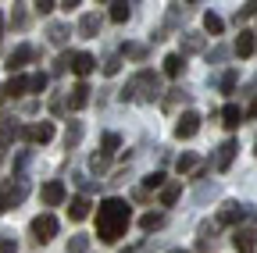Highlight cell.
I'll list each match as a JSON object with an SVG mask.
<instances>
[{
	"mask_svg": "<svg viewBox=\"0 0 257 253\" xmlns=\"http://www.w3.org/2000/svg\"><path fill=\"white\" fill-rule=\"evenodd\" d=\"M236 150H239V146H236L232 139H225V143L218 146V157H214V168H218V171H229V168H232V161H236Z\"/></svg>",
	"mask_w": 257,
	"mask_h": 253,
	"instance_id": "7",
	"label": "cell"
},
{
	"mask_svg": "<svg viewBox=\"0 0 257 253\" xmlns=\"http://www.w3.org/2000/svg\"><path fill=\"white\" fill-rule=\"evenodd\" d=\"M236 89V72H225L221 75V93H232Z\"/></svg>",
	"mask_w": 257,
	"mask_h": 253,
	"instance_id": "33",
	"label": "cell"
},
{
	"mask_svg": "<svg viewBox=\"0 0 257 253\" xmlns=\"http://www.w3.org/2000/svg\"><path fill=\"white\" fill-rule=\"evenodd\" d=\"M118 143H121V139H118L114 132H107V136H104V157H111V153L118 150Z\"/></svg>",
	"mask_w": 257,
	"mask_h": 253,
	"instance_id": "31",
	"label": "cell"
},
{
	"mask_svg": "<svg viewBox=\"0 0 257 253\" xmlns=\"http://www.w3.org/2000/svg\"><path fill=\"white\" fill-rule=\"evenodd\" d=\"M43 86H47V75H43V72L32 75V93H43Z\"/></svg>",
	"mask_w": 257,
	"mask_h": 253,
	"instance_id": "37",
	"label": "cell"
},
{
	"mask_svg": "<svg viewBox=\"0 0 257 253\" xmlns=\"http://www.w3.org/2000/svg\"><path fill=\"white\" fill-rule=\"evenodd\" d=\"M239 121H243V111H239L236 104H225V111H221V125H225V129H239Z\"/></svg>",
	"mask_w": 257,
	"mask_h": 253,
	"instance_id": "16",
	"label": "cell"
},
{
	"mask_svg": "<svg viewBox=\"0 0 257 253\" xmlns=\"http://www.w3.org/2000/svg\"><path fill=\"white\" fill-rule=\"evenodd\" d=\"M197 132H200V114H197V111H186V114L175 121V136H179V139H193Z\"/></svg>",
	"mask_w": 257,
	"mask_h": 253,
	"instance_id": "5",
	"label": "cell"
},
{
	"mask_svg": "<svg viewBox=\"0 0 257 253\" xmlns=\"http://www.w3.org/2000/svg\"><path fill=\"white\" fill-rule=\"evenodd\" d=\"M197 50H204V40L200 36H186L182 40V54H197Z\"/></svg>",
	"mask_w": 257,
	"mask_h": 253,
	"instance_id": "28",
	"label": "cell"
},
{
	"mask_svg": "<svg viewBox=\"0 0 257 253\" xmlns=\"http://www.w3.org/2000/svg\"><path fill=\"white\" fill-rule=\"evenodd\" d=\"M86 249H89V235H72L64 253H86Z\"/></svg>",
	"mask_w": 257,
	"mask_h": 253,
	"instance_id": "26",
	"label": "cell"
},
{
	"mask_svg": "<svg viewBox=\"0 0 257 253\" xmlns=\"http://www.w3.org/2000/svg\"><path fill=\"white\" fill-rule=\"evenodd\" d=\"M161 182H165V175H161V171H154V175H147V178H143V185H147V189H157Z\"/></svg>",
	"mask_w": 257,
	"mask_h": 253,
	"instance_id": "34",
	"label": "cell"
},
{
	"mask_svg": "<svg viewBox=\"0 0 257 253\" xmlns=\"http://www.w3.org/2000/svg\"><path fill=\"white\" fill-rule=\"evenodd\" d=\"M168 253H186V249H168Z\"/></svg>",
	"mask_w": 257,
	"mask_h": 253,
	"instance_id": "41",
	"label": "cell"
},
{
	"mask_svg": "<svg viewBox=\"0 0 257 253\" xmlns=\"http://www.w3.org/2000/svg\"><path fill=\"white\" fill-rule=\"evenodd\" d=\"M29 232H32V239H36V242H50V239L57 235V217H54V214H40V217H32Z\"/></svg>",
	"mask_w": 257,
	"mask_h": 253,
	"instance_id": "2",
	"label": "cell"
},
{
	"mask_svg": "<svg viewBox=\"0 0 257 253\" xmlns=\"http://www.w3.org/2000/svg\"><path fill=\"white\" fill-rule=\"evenodd\" d=\"M133 86L143 89V93H140L143 100H154V97H157V75H154V72H140V75L133 79Z\"/></svg>",
	"mask_w": 257,
	"mask_h": 253,
	"instance_id": "9",
	"label": "cell"
},
{
	"mask_svg": "<svg viewBox=\"0 0 257 253\" xmlns=\"http://www.w3.org/2000/svg\"><path fill=\"white\" fill-rule=\"evenodd\" d=\"M179 200V185H165V189H161V203H165V207H172Z\"/></svg>",
	"mask_w": 257,
	"mask_h": 253,
	"instance_id": "29",
	"label": "cell"
},
{
	"mask_svg": "<svg viewBox=\"0 0 257 253\" xmlns=\"http://www.w3.org/2000/svg\"><path fill=\"white\" fill-rule=\"evenodd\" d=\"M79 139H82V121H72V125H68V132H64V146L75 150V146H79Z\"/></svg>",
	"mask_w": 257,
	"mask_h": 253,
	"instance_id": "20",
	"label": "cell"
},
{
	"mask_svg": "<svg viewBox=\"0 0 257 253\" xmlns=\"http://www.w3.org/2000/svg\"><path fill=\"white\" fill-rule=\"evenodd\" d=\"M11 25H15V29H25V11H15V18H11Z\"/></svg>",
	"mask_w": 257,
	"mask_h": 253,
	"instance_id": "39",
	"label": "cell"
},
{
	"mask_svg": "<svg viewBox=\"0 0 257 253\" xmlns=\"http://www.w3.org/2000/svg\"><path fill=\"white\" fill-rule=\"evenodd\" d=\"M253 15H257V4H243L239 15H236V22H239V18H253Z\"/></svg>",
	"mask_w": 257,
	"mask_h": 253,
	"instance_id": "35",
	"label": "cell"
},
{
	"mask_svg": "<svg viewBox=\"0 0 257 253\" xmlns=\"http://www.w3.org/2000/svg\"><path fill=\"white\" fill-rule=\"evenodd\" d=\"M25 196H29V185H25L22 178H18L15 185H4V193H0V210H15Z\"/></svg>",
	"mask_w": 257,
	"mask_h": 253,
	"instance_id": "3",
	"label": "cell"
},
{
	"mask_svg": "<svg viewBox=\"0 0 257 253\" xmlns=\"http://www.w3.org/2000/svg\"><path fill=\"white\" fill-rule=\"evenodd\" d=\"M121 54H125V57H133V61H143V57H147V47H143V43H125Z\"/></svg>",
	"mask_w": 257,
	"mask_h": 253,
	"instance_id": "27",
	"label": "cell"
},
{
	"mask_svg": "<svg viewBox=\"0 0 257 253\" xmlns=\"http://www.w3.org/2000/svg\"><path fill=\"white\" fill-rule=\"evenodd\" d=\"M204 29H207L211 36H221V29H225V22H221V18H218L214 11H207V15H204Z\"/></svg>",
	"mask_w": 257,
	"mask_h": 253,
	"instance_id": "23",
	"label": "cell"
},
{
	"mask_svg": "<svg viewBox=\"0 0 257 253\" xmlns=\"http://www.w3.org/2000/svg\"><path fill=\"white\" fill-rule=\"evenodd\" d=\"M93 68H96V61H93V54H86V50L72 54V72H75L79 79H86V75H89Z\"/></svg>",
	"mask_w": 257,
	"mask_h": 253,
	"instance_id": "10",
	"label": "cell"
},
{
	"mask_svg": "<svg viewBox=\"0 0 257 253\" xmlns=\"http://www.w3.org/2000/svg\"><path fill=\"white\" fill-rule=\"evenodd\" d=\"M79 33H82L86 40H93L96 33H100V15H93V11H86V15L79 18Z\"/></svg>",
	"mask_w": 257,
	"mask_h": 253,
	"instance_id": "12",
	"label": "cell"
},
{
	"mask_svg": "<svg viewBox=\"0 0 257 253\" xmlns=\"http://www.w3.org/2000/svg\"><path fill=\"white\" fill-rule=\"evenodd\" d=\"M243 217H246V207L236 203V200L221 203V210H218V221H221V225H236V221H243Z\"/></svg>",
	"mask_w": 257,
	"mask_h": 253,
	"instance_id": "6",
	"label": "cell"
},
{
	"mask_svg": "<svg viewBox=\"0 0 257 253\" xmlns=\"http://www.w3.org/2000/svg\"><path fill=\"white\" fill-rule=\"evenodd\" d=\"M40 196H43L47 207H57V203H64V185H61V182H47Z\"/></svg>",
	"mask_w": 257,
	"mask_h": 253,
	"instance_id": "11",
	"label": "cell"
},
{
	"mask_svg": "<svg viewBox=\"0 0 257 253\" xmlns=\"http://www.w3.org/2000/svg\"><path fill=\"white\" fill-rule=\"evenodd\" d=\"M47 36H50V43H54V47H64V40H68V25L54 22V25L47 29Z\"/></svg>",
	"mask_w": 257,
	"mask_h": 253,
	"instance_id": "19",
	"label": "cell"
},
{
	"mask_svg": "<svg viewBox=\"0 0 257 253\" xmlns=\"http://www.w3.org/2000/svg\"><path fill=\"white\" fill-rule=\"evenodd\" d=\"M128 221H133V210H128L125 200L118 196H107L100 207H96V235H100V242H118L128 228Z\"/></svg>",
	"mask_w": 257,
	"mask_h": 253,
	"instance_id": "1",
	"label": "cell"
},
{
	"mask_svg": "<svg viewBox=\"0 0 257 253\" xmlns=\"http://www.w3.org/2000/svg\"><path fill=\"white\" fill-rule=\"evenodd\" d=\"M86 104H89V86L79 82V86L72 89V97H68V107H72V111H82Z\"/></svg>",
	"mask_w": 257,
	"mask_h": 253,
	"instance_id": "13",
	"label": "cell"
},
{
	"mask_svg": "<svg viewBox=\"0 0 257 253\" xmlns=\"http://www.w3.org/2000/svg\"><path fill=\"white\" fill-rule=\"evenodd\" d=\"M29 61H36V47L22 43V47H15V50H11V57H8V65H4V68H8V72H22Z\"/></svg>",
	"mask_w": 257,
	"mask_h": 253,
	"instance_id": "4",
	"label": "cell"
},
{
	"mask_svg": "<svg viewBox=\"0 0 257 253\" xmlns=\"http://www.w3.org/2000/svg\"><path fill=\"white\" fill-rule=\"evenodd\" d=\"M29 143H50L54 139V125L50 121H40V125H29V129L22 132Z\"/></svg>",
	"mask_w": 257,
	"mask_h": 253,
	"instance_id": "8",
	"label": "cell"
},
{
	"mask_svg": "<svg viewBox=\"0 0 257 253\" xmlns=\"http://www.w3.org/2000/svg\"><path fill=\"white\" fill-rule=\"evenodd\" d=\"M236 54H239V57H250V54H253V33H239V40H236Z\"/></svg>",
	"mask_w": 257,
	"mask_h": 253,
	"instance_id": "21",
	"label": "cell"
},
{
	"mask_svg": "<svg viewBox=\"0 0 257 253\" xmlns=\"http://www.w3.org/2000/svg\"><path fill=\"white\" fill-rule=\"evenodd\" d=\"M161 225H165V214H143V217H140V228H143V232H154V228H161Z\"/></svg>",
	"mask_w": 257,
	"mask_h": 253,
	"instance_id": "24",
	"label": "cell"
},
{
	"mask_svg": "<svg viewBox=\"0 0 257 253\" xmlns=\"http://www.w3.org/2000/svg\"><path fill=\"white\" fill-rule=\"evenodd\" d=\"M15 136H18V125H11V121L4 118V121H0V150H4V146H8Z\"/></svg>",
	"mask_w": 257,
	"mask_h": 253,
	"instance_id": "22",
	"label": "cell"
},
{
	"mask_svg": "<svg viewBox=\"0 0 257 253\" xmlns=\"http://www.w3.org/2000/svg\"><path fill=\"white\" fill-rule=\"evenodd\" d=\"M246 114H250V118H257V100L250 104V111H246Z\"/></svg>",
	"mask_w": 257,
	"mask_h": 253,
	"instance_id": "40",
	"label": "cell"
},
{
	"mask_svg": "<svg viewBox=\"0 0 257 253\" xmlns=\"http://www.w3.org/2000/svg\"><path fill=\"white\" fill-rule=\"evenodd\" d=\"M128 15H133V11H128L125 0H114V4H111V22H128Z\"/></svg>",
	"mask_w": 257,
	"mask_h": 253,
	"instance_id": "25",
	"label": "cell"
},
{
	"mask_svg": "<svg viewBox=\"0 0 257 253\" xmlns=\"http://www.w3.org/2000/svg\"><path fill=\"white\" fill-rule=\"evenodd\" d=\"M253 153H257V150H253Z\"/></svg>",
	"mask_w": 257,
	"mask_h": 253,
	"instance_id": "42",
	"label": "cell"
},
{
	"mask_svg": "<svg viewBox=\"0 0 257 253\" xmlns=\"http://www.w3.org/2000/svg\"><path fill=\"white\" fill-rule=\"evenodd\" d=\"M89 207H93V203H89L86 196H75V200L68 203V217H72V221H82V217H89Z\"/></svg>",
	"mask_w": 257,
	"mask_h": 253,
	"instance_id": "14",
	"label": "cell"
},
{
	"mask_svg": "<svg viewBox=\"0 0 257 253\" xmlns=\"http://www.w3.org/2000/svg\"><path fill=\"white\" fill-rule=\"evenodd\" d=\"M54 8H57V4H54V0H36V11H40V15H50Z\"/></svg>",
	"mask_w": 257,
	"mask_h": 253,
	"instance_id": "36",
	"label": "cell"
},
{
	"mask_svg": "<svg viewBox=\"0 0 257 253\" xmlns=\"http://www.w3.org/2000/svg\"><path fill=\"white\" fill-rule=\"evenodd\" d=\"M182 68H186L182 54H168V57H165V75H168V79H179V75H182Z\"/></svg>",
	"mask_w": 257,
	"mask_h": 253,
	"instance_id": "17",
	"label": "cell"
},
{
	"mask_svg": "<svg viewBox=\"0 0 257 253\" xmlns=\"http://www.w3.org/2000/svg\"><path fill=\"white\" fill-rule=\"evenodd\" d=\"M18 246H15V239H8V235H0V253H15Z\"/></svg>",
	"mask_w": 257,
	"mask_h": 253,
	"instance_id": "38",
	"label": "cell"
},
{
	"mask_svg": "<svg viewBox=\"0 0 257 253\" xmlns=\"http://www.w3.org/2000/svg\"><path fill=\"white\" fill-rule=\"evenodd\" d=\"M118 68H121V57H118V54L104 61V75H118Z\"/></svg>",
	"mask_w": 257,
	"mask_h": 253,
	"instance_id": "32",
	"label": "cell"
},
{
	"mask_svg": "<svg viewBox=\"0 0 257 253\" xmlns=\"http://www.w3.org/2000/svg\"><path fill=\"white\" fill-rule=\"evenodd\" d=\"M175 168H179V171H193V168H197V157H193V153H182L179 161H175Z\"/></svg>",
	"mask_w": 257,
	"mask_h": 253,
	"instance_id": "30",
	"label": "cell"
},
{
	"mask_svg": "<svg viewBox=\"0 0 257 253\" xmlns=\"http://www.w3.org/2000/svg\"><path fill=\"white\" fill-rule=\"evenodd\" d=\"M25 89H32V79H25V75H15V79L4 86V97H22Z\"/></svg>",
	"mask_w": 257,
	"mask_h": 253,
	"instance_id": "15",
	"label": "cell"
},
{
	"mask_svg": "<svg viewBox=\"0 0 257 253\" xmlns=\"http://www.w3.org/2000/svg\"><path fill=\"white\" fill-rule=\"evenodd\" d=\"M232 242H236V249H239V253H253V246H257L253 232H236V235H232Z\"/></svg>",
	"mask_w": 257,
	"mask_h": 253,
	"instance_id": "18",
	"label": "cell"
}]
</instances>
